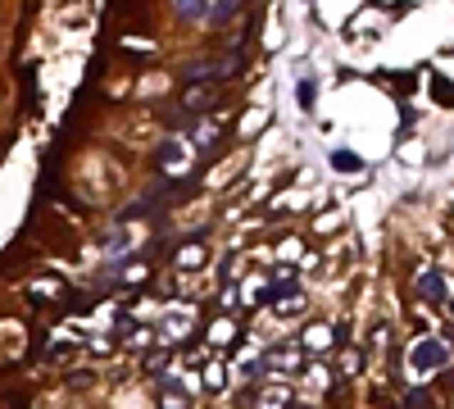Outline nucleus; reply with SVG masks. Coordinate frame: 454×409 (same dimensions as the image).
<instances>
[{
    "label": "nucleus",
    "instance_id": "nucleus-3",
    "mask_svg": "<svg viewBox=\"0 0 454 409\" xmlns=\"http://www.w3.org/2000/svg\"><path fill=\"white\" fill-rule=\"evenodd\" d=\"M418 296L427 305H445V278H440V273H418Z\"/></svg>",
    "mask_w": 454,
    "mask_h": 409
},
{
    "label": "nucleus",
    "instance_id": "nucleus-7",
    "mask_svg": "<svg viewBox=\"0 0 454 409\" xmlns=\"http://www.w3.org/2000/svg\"><path fill=\"white\" fill-rule=\"evenodd\" d=\"M432 101L454 105V86H450V78H432Z\"/></svg>",
    "mask_w": 454,
    "mask_h": 409
},
{
    "label": "nucleus",
    "instance_id": "nucleus-4",
    "mask_svg": "<svg viewBox=\"0 0 454 409\" xmlns=\"http://www.w3.org/2000/svg\"><path fill=\"white\" fill-rule=\"evenodd\" d=\"M241 5L245 0H210V19L205 23H210V28H227V23L241 14Z\"/></svg>",
    "mask_w": 454,
    "mask_h": 409
},
{
    "label": "nucleus",
    "instance_id": "nucleus-8",
    "mask_svg": "<svg viewBox=\"0 0 454 409\" xmlns=\"http://www.w3.org/2000/svg\"><path fill=\"white\" fill-rule=\"evenodd\" d=\"M314 96H318V91H314V82L304 78V82H300V91H296V101H300V109H314Z\"/></svg>",
    "mask_w": 454,
    "mask_h": 409
},
{
    "label": "nucleus",
    "instance_id": "nucleus-2",
    "mask_svg": "<svg viewBox=\"0 0 454 409\" xmlns=\"http://www.w3.org/2000/svg\"><path fill=\"white\" fill-rule=\"evenodd\" d=\"M150 164H155V173L182 168V164H187V151H182V141H164V146L155 151V159H150Z\"/></svg>",
    "mask_w": 454,
    "mask_h": 409
},
{
    "label": "nucleus",
    "instance_id": "nucleus-9",
    "mask_svg": "<svg viewBox=\"0 0 454 409\" xmlns=\"http://www.w3.org/2000/svg\"><path fill=\"white\" fill-rule=\"evenodd\" d=\"M427 400V391L423 387H413V391H404V405H423Z\"/></svg>",
    "mask_w": 454,
    "mask_h": 409
},
{
    "label": "nucleus",
    "instance_id": "nucleus-6",
    "mask_svg": "<svg viewBox=\"0 0 454 409\" xmlns=\"http://www.w3.org/2000/svg\"><path fill=\"white\" fill-rule=\"evenodd\" d=\"M327 164H332L336 173H363V159L354 155V151H346V146H336V151L327 155Z\"/></svg>",
    "mask_w": 454,
    "mask_h": 409
},
{
    "label": "nucleus",
    "instance_id": "nucleus-1",
    "mask_svg": "<svg viewBox=\"0 0 454 409\" xmlns=\"http://www.w3.org/2000/svg\"><path fill=\"white\" fill-rule=\"evenodd\" d=\"M445 364H450L445 341H418L413 345V368H418V373H432V368H445Z\"/></svg>",
    "mask_w": 454,
    "mask_h": 409
},
{
    "label": "nucleus",
    "instance_id": "nucleus-5",
    "mask_svg": "<svg viewBox=\"0 0 454 409\" xmlns=\"http://www.w3.org/2000/svg\"><path fill=\"white\" fill-rule=\"evenodd\" d=\"M173 14L182 19V23H205L210 19V0H173Z\"/></svg>",
    "mask_w": 454,
    "mask_h": 409
}]
</instances>
